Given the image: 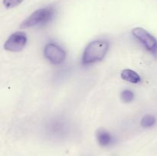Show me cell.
Here are the masks:
<instances>
[{"instance_id": "3957f363", "label": "cell", "mask_w": 157, "mask_h": 156, "mask_svg": "<svg viewBox=\"0 0 157 156\" xmlns=\"http://www.w3.org/2000/svg\"><path fill=\"white\" fill-rule=\"evenodd\" d=\"M133 36L140 41L148 51L153 54H157V40L147 30L140 27L135 28L132 30Z\"/></svg>"}, {"instance_id": "30bf717a", "label": "cell", "mask_w": 157, "mask_h": 156, "mask_svg": "<svg viewBox=\"0 0 157 156\" xmlns=\"http://www.w3.org/2000/svg\"><path fill=\"white\" fill-rule=\"evenodd\" d=\"M24 0H3V5L7 9H12V8L18 6Z\"/></svg>"}, {"instance_id": "9c48e42d", "label": "cell", "mask_w": 157, "mask_h": 156, "mask_svg": "<svg viewBox=\"0 0 157 156\" xmlns=\"http://www.w3.org/2000/svg\"><path fill=\"white\" fill-rule=\"evenodd\" d=\"M121 99L125 103H130L134 99V93L130 90H124L121 92Z\"/></svg>"}, {"instance_id": "ba28073f", "label": "cell", "mask_w": 157, "mask_h": 156, "mask_svg": "<svg viewBox=\"0 0 157 156\" xmlns=\"http://www.w3.org/2000/svg\"><path fill=\"white\" fill-rule=\"evenodd\" d=\"M156 118L152 115H146L141 119V125L144 128H151L156 124Z\"/></svg>"}, {"instance_id": "7a4b0ae2", "label": "cell", "mask_w": 157, "mask_h": 156, "mask_svg": "<svg viewBox=\"0 0 157 156\" xmlns=\"http://www.w3.org/2000/svg\"><path fill=\"white\" fill-rule=\"evenodd\" d=\"M54 16V9L52 8H43L38 9L31 14L20 24V28L25 29L41 26L47 24Z\"/></svg>"}, {"instance_id": "5b68a950", "label": "cell", "mask_w": 157, "mask_h": 156, "mask_svg": "<svg viewBox=\"0 0 157 156\" xmlns=\"http://www.w3.org/2000/svg\"><path fill=\"white\" fill-rule=\"evenodd\" d=\"M44 55L46 59L54 64H62L66 59V52L54 43L46 44L44 48Z\"/></svg>"}, {"instance_id": "277c9868", "label": "cell", "mask_w": 157, "mask_h": 156, "mask_svg": "<svg viewBox=\"0 0 157 156\" xmlns=\"http://www.w3.org/2000/svg\"><path fill=\"white\" fill-rule=\"evenodd\" d=\"M27 36L23 32H16L11 35L4 44L5 50L11 52H18L24 49L27 44Z\"/></svg>"}, {"instance_id": "6da1fadb", "label": "cell", "mask_w": 157, "mask_h": 156, "mask_svg": "<svg viewBox=\"0 0 157 156\" xmlns=\"http://www.w3.org/2000/svg\"><path fill=\"white\" fill-rule=\"evenodd\" d=\"M109 42L106 40H95L90 42L84 49L82 56V64L84 65L101 61L107 54Z\"/></svg>"}, {"instance_id": "8992f818", "label": "cell", "mask_w": 157, "mask_h": 156, "mask_svg": "<svg viewBox=\"0 0 157 156\" xmlns=\"http://www.w3.org/2000/svg\"><path fill=\"white\" fill-rule=\"evenodd\" d=\"M96 139L101 146L107 147L112 145L114 138L107 129L103 128H98L96 131Z\"/></svg>"}, {"instance_id": "52a82bcc", "label": "cell", "mask_w": 157, "mask_h": 156, "mask_svg": "<svg viewBox=\"0 0 157 156\" xmlns=\"http://www.w3.org/2000/svg\"><path fill=\"white\" fill-rule=\"evenodd\" d=\"M121 76L124 80L132 84H139L141 81V77L136 72L130 69H125L122 70Z\"/></svg>"}]
</instances>
